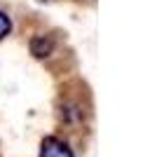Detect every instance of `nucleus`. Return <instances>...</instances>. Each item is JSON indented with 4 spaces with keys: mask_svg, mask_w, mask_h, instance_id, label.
Listing matches in <instances>:
<instances>
[{
    "mask_svg": "<svg viewBox=\"0 0 157 157\" xmlns=\"http://www.w3.org/2000/svg\"><path fill=\"white\" fill-rule=\"evenodd\" d=\"M40 157H73L71 145L56 136H47L40 145Z\"/></svg>",
    "mask_w": 157,
    "mask_h": 157,
    "instance_id": "f257e3e1",
    "label": "nucleus"
},
{
    "mask_svg": "<svg viewBox=\"0 0 157 157\" xmlns=\"http://www.w3.org/2000/svg\"><path fill=\"white\" fill-rule=\"evenodd\" d=\"M54 49V42L49 35H35V38L31 40V52L38 56V59H42V56H49Z\"/></svg>",
    "mask_w": 157,
    "mask_h": 157,
    "instance_id": "f03ea898",
    "label": "nucleus"
},
{
    "mask_svg": "<svg viewBox=\"0 0 157 157\" xmlns=\"http://www.w3.org/2000/svg\"><path fill=\"white\" fill-rule=\"evenodd\" d=\"M10 31H12V21H10V17L5 12H0V40L5 38Z\"/></svg>",
    "mask_w": 157,
    "mask_h": 157,
    "instance_id": "7ed1b4c3",
    "label": "nucleus"
}]
</instances>
